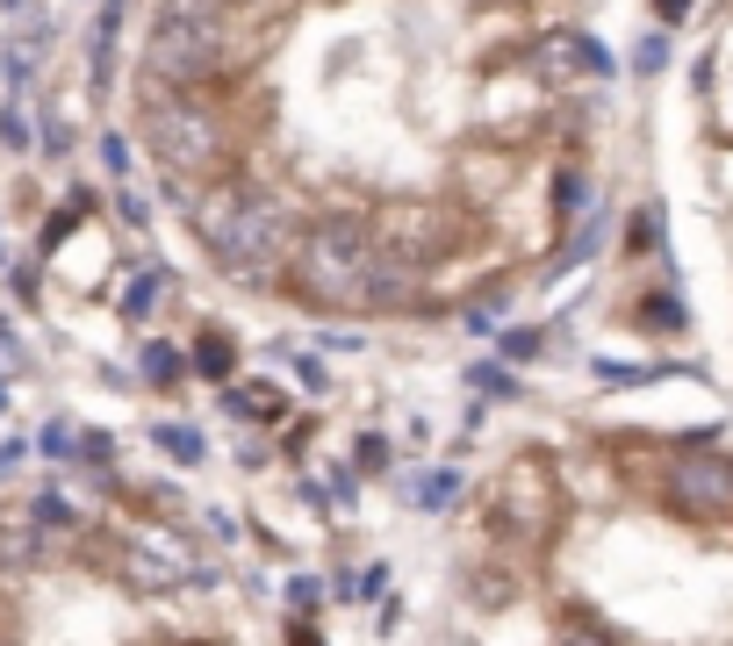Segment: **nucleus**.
<instances>
[{"instance_id": "f257e3e1", "label": "nucleus", "mask_w": 733, "mask_h": 646, "mask_svg": "<svg viewBox=\"0 0 733 646\" xmlns=\"http://www.w3.org/2000/svg\"><path fill=\"white\" fill-rule=\"evenodd\" d=\"M194 238H202L209 266L231 273L244 287H267L273 273L288 266V252H295V223H288V209L273 202L267 188H252V180H223V188H209L202 202H194Z\"/></svg>"}, {"instance_id": "f03ea898", "label": "nucleus", "mask_w": 733, "mask_h": 646, "mask_svg": "<svg viewBox=\"0 0 733 646\" xmlns=\"http://www.w3.org/2000/svg\"><path fill=\"white\" fill-rule=\"evenodd\" d=\"M374 266H381V244H374V223H360V215H317L288 252V281L317 316L374 310Z\"/></svg>"}, {"instance_id": "7ed1b4c3", "label": "nucleus", "mask_w": 733, "mask_h": 646, "mask_svg": "<svg viewBox=\"0 0 733 646\" xmlns=\"http://www.w3.org/2000/svg\"><path fill=\"white\" fill-rule=\"evenodd\" d=\"M223 72V14L209 0H165L144 37V80L159 94H194Z\"/></svg>"}, {"instance_id": "20e7f679", "label": "nucleus", "mask_w": 733, "mask_h": 646, "mask_svg": "<svg viewBox=\"0 0 733 646\" xmlns=\"http://www.w3.org/2000/svg\"><path fill=\"white\" fill-rule=\"evenodd\" d=\"M144 151L173 180H209L223 165V151H231V137H223V115L202 94H159V87H144Z\"/></svg>"}, {"instance_id": "39448f33", "label": "nucleus", "mask_w": 733, "mask_h": 646, "mask_svg": "<svg viewBox=\"0 0 733 646\" xmlns=\"http://www.w3.org/2000/svg\"><path fill=\"white\" fill-rule=\"evenodd\" d=\"M561 517H569V488H561V474H546L540 460L503 467L496 496H489V532H496V546L540 553L546 538L561 532Z\"/></svg>"}, {"instance_id": "423d86ee", "label": "nucleus", "mask_w": 733, "mask_h": 646, "mask_svg": "<svg viewBox=\"0 0 733 646\" xmlns=\"http://www.w3.org/2000/svg\"><path fill=\"white\" fill-rule=\"evenodd\" d=\"M662 511L697 532H733V453H669L662 460Z\"/></svg>"}, {"instance_id": "0eeeda50", "label": "nucleus", "mask_w": 733, "mask_h": 646, "mask_svg": "<svg viewBox=\"0 0 733 646\" xmlns=\"http://www.w3.org/2000/svg\"><path fill=\"white\" fill-rule=\"evenodd\" d=\"M109 567H116L122 589H137V596H165V589H180V582H209V575H202V553H194L180 532H165V525H130V532H116Z\"/></svg>"}, {"instance_id": "6e6552de", "label": "nucleus", "mask_w": 733, "mask_h": 646, "mask_svg": "<svg viewBox=\"0 0 733 646\" xmlns=\"http://www.w3.org/2000/svg\"><path fill=\"white\" fill-rule=\"evenodd\" d=\"M374 244H381V252H395L403 266L424 273L439 252H446V209H432V202H395V209L374 223Z\"/></svg>"}, {"instance_id": "1a4fd4ad", "label": "nucleus", "mask_w": 733, "mask_h": 646, "mask_svg": "<svg viewBox=\"0 0 733 646\" xmlns=\"http://www.w3.org/2000/svg\"><path fill=\"white\" fill-rule=\"evenodd\" d=\"M532 65H540L546 80H604L611 58H604V43L583 37V29H554V37L540 43V58H532Z\"/></svg>"}, {"instance_id": "9d476101", "label": "nucleus", "mask_w": 733, "mask_h": 646, "mask_svg": "<svg viewBox=\"0 0 733 646\" xmlns=\"http://www.w3.org/2000/svg\"><path fill=\"white\" fill-rule=\"evenodd\" d=\"M51 546H58V532H43L37 517H29V503H22V511H0V575H29V567H43Z\"/></svg>"}, {"instance_id": "9b49d317", "label": "nucleus", "mask_w": 733, "mask_h": 646, "mask_svg": "<svg viewBox=\"0 0 733 646\" xmlns=\"http://www.w3.org/2000/svg\"><path fill=\"white\" fill-rule=\"evenodd\" d=\"M223 410L244 417V424H281L288 417V395L273 388V381H231V388H223Z\"/></svg>"}, {"instance_id": "f8f14e48", "label": "nucleus", "mask_w": 733, "mask_h": 646, "mask_svg": "<svg viewBox=\"0 0 733 646\" xmlns=\"http://www.w3.org/2000/svg\"><path fill=\"white\" fill-rule=\"evenodd\" d=\"M194 374H202V381H231L238 374V337L231 331H202V337H194Z\"/></svg>"}, {"instance_id": "ddd939ff", "label": "nucleus", "mask_w": 733, "mask_h": 646, "mask_svg": "<svg viewBox=\"0 0 733 646\" xmlns=\"http://www.w3.org/2000/svg\"><path fill=\"white\" fill-rule=\"evenodd\" d=\"M461 488H468L461 467H432L424 482H410V503H418V511H446V503H461Z\"/></svg>"}, {"instance_id": "4468645a", "label": "nucleus", "mask_w": 733, "mask_h": 646, "mask_svg": "<svg viewBox=\"0 0 733 646\" xmlns=\"http://www.w3.org/2000/svg\"><path fill=\"white\" fill-rule=\"evenodd\" d=\"M165 295H173V273H165V266H144V273L130 281V295H122V316H151Z\"/></svg>"}, {"instance_id": "2eb2a0df", "label": "nucleus", "mask_w": 733, "mask_h": 646, "mask_svg": "<svg viewBox=\"0 0 733 646\" xmlns=\"http://www.w3.org/2000/svg\"><path fill=\"white\" fill-rule=\"evenodd\" d=\"M137 360H144V381H151V388H173V381L188 374V360H180V352L165 345V337H159V345H144Z\"/></svg>"}, {"instance_id": "dca6fc26", "label": "nucleus", "mask_w": 733, "mask_h": 646, "mask_svg": "<svg viewBox=\"0 0 733 646\" xmlns=\"http://www.w3.org/2000/svg\"><path fill=\"white\" fill-rule=\"evenodd\" d=\"M29 517H37L43 532H80V511H72L58 488H43V496H29Z\"/></svg>"}, {"instance_id": "f3484780", "label": "nucleus", "mask_w": 733, "mask_h": 646, "mask_svg": "<svg viewBox=\"0 0 733 646\" xmlns=\"http://www.w3.org/2000/svg\"><path fill=\"white\" fill-rule=\"evenodd\" d=\"M647 302V310H640V323H647V331H683V295H669V287H654V295H640Z\"/></svg>"}, {"instance_id": "a211bd4d", "label": "nucleus", "mask_w": 733, "mask_h": 646, "mask_svg": "<svg viewBox=\"0 0 733 646\" xmlns=\"http://www.w3.org/2000/svg\"><path fill=\"white\" fill-rule=\"evenodd\" d=\"M151 438H159V445H165V453H173V460H180V467H194V460H202V438H194V431H188V424H151Z\"/></svg>"}, {"instance_id": "6ab92c4d", "label": "nucleus", "mask_w": 733, "mask_h": 646, "mask_svg": "<svg viewBox=\"0 0 733 646\" xmlns=\"http://www.w3.org/2000/svg\"><path fill=\"white\" fill-rule=\"evenodd\" d=\"M583 202H590V180L583 173H561L554 180V215L569 223V215H583Z\"/></svg>"}, {"instance_id": "aec40b11", "label": "nucleus", "mask_w": 733, "mask_h": 646, "mask_svg": "<svg viewBox=\"0 0 733 646\" xmlns=\"http://www.w3.org/2000/svg\"><path fill=\"white\" fill-rule=\"evenodd\" d=\"M80 215H87V202H80V194H72V209H58L51 223H43V252H58V238H66V230L80 223Z\"/></svg>"}, {"instance_id": "412c9836", "label": "nucleus", "mask_w": 733, "mask_h": 646, "mask_svg": "<svg viewBox=\"0 0 733 646\" xmlns=\"http://www.w3.org/2000/svg\"><path fill=\"white\" fill-rule=\"evenodd\" d=\"M654 238H662V215L640 209V215H633V244H625V252H654Z\"/></svg>"}, {"instance_id": "4be33fe9", "label": "nucleus", "mask_w": 733, "mask_h": 646, "mask_svg": "<svg viewBox=\"0 0 733 646\" xmlns=\"http://www.w3.org/2000/svg\"><path fill=\"white\" fill-rule=\"evenodd\" d=\"M0 144H8V151H22V144H29V115H22V101L0 115Z\"/></svg>"}, {"instance_id": "5701e85b", "label": "nucleus", "mask_w": 733, "mask_h": 646, "mask_svg": "<svg viewBox=\"0 0 733 646\" xmlns=\"http://www.w3.org/2000/svg\"><path fill=\"white\" fill-rule=\"evenodd\" d=\"M503 360H532V352H540V331H503Z\"/></svg>"}, {"instance_id": "b1692460", "label": "nucleus", "mask_w": 733, "mask_h": 646, "mask_svg": "<svg viewBox=\"0 0 733 646\" xmlns=\"http://www.w3.org/2000/svg\"><path fill=\"white\" fill-rule=\"evenodd\" d=\"M640 65L662 72V65H669V43H662V37H647V43H640Z\"/></svg>"}, {"instance_id": "393cba45", "label": "nucleus", "mask_w": 733, "mask_h": 646, "mask_svg": "<svg viewBox=\"0 0 733 646\" xmlns=\"http://www.w3.org/2000/svg\"><path fill=\"white\" fill-rule=\"evenodd\" d=\"M295 374H302V388H324V366H317L310 352H295Z\"/></svg>"}, {"instance_id": "a878e982", "label": "nucleus", "mask_w": 733, "mask_h": 646, "mask_svg": "<svg viewBox=\"0 0 733 646\" xmlns=\"http://www.w3.org/2000/svg\"><path fill=\"white\" fill-rule=\"evenodd\" d=\"M554 646H611V639H604V633H590V625H575V633H561Z\"/></svg>"}, {"instance_id": "bb28decb", "label": "nucleus", "mask_w": 733, "mask_h": 646, "mask_svg": "<svg viewBox=\"0 0 733 646\" xmlns=\"http://www.w3.org/2000/svg\"><path fill=\"white\" fill-rule=\"evenodd\" d=\"M101 159H109V173H122V165H130V151H122V137H101Z\"/></svg>"}, {"instance_id": "cd10ccee", "label": "nucleus", "mask_w": 733, "mask_h": 646, "mask_svg": "<svg viewBox=\"0 0 733 646\" xmlns=\"http://www.w3.org/2000/svg\"><path fill=\"white\" fill-rule=\"evenodd\" d=\"M389 460V438H360V467H381Z\"/></svg>"}, {"instance_id": "c85d7f7f", "label": "nucleus", "mask_w": 733, "mask_h": 646, "mask_svg": "<svg viewBox=\"0 0 733 646\" xmlns=\"http://www.w3.org/2000/svg\"><path fill=\"white\" fill-rule=\"evenodd\" d=\"M22 453H29L22 438H14V445H0V474H14V467H22Z\"/></svg>"}, {"instance_id": "c756f323", "label": "nucleus", "mask_w": 733, "mask_h": 646, "mask_svg": "<svg viewBox=\"0 0 733 646\" xmlns=\"http://www.w3.org/2000/svg\"><path fill=\"white\" fill-rule=\"evenodd\" d=\"M654 14H662V22H683V14H691V0H654Z\"/></svg>"}, {"instance_id": "7c9ffc66", "label": "nucleus", "mask_w": 733, "mask_h": 646, "mask_svg": "<svg viewBox=\"0 0 733 646\" xmlns=\"http://www.w3.org/2000/svg\"><path fill=\"white\" fill-rule=\"evenodd\" d=\"M295 646H317V633H310V625H295Z\"/></svg>"}]
</instances>
